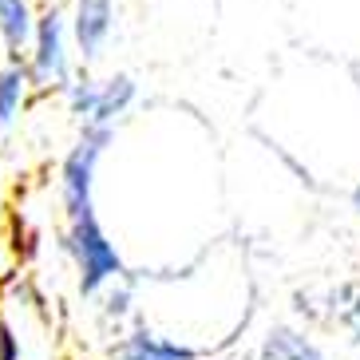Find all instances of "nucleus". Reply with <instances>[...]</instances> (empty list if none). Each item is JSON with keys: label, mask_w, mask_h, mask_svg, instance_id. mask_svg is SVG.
<instances>
[{"label": "nucleus", "mask_w": 360, "mask_h": 360, "mask_svg": "<svg viewBox=\"0 0 360 360\" xmlns=\"http://www.w3.org/2000/svg\"><path fill=\"white\" fill-rule=\"evenodd\" d=\"M139 99V87L131 75H111V79H99V103H96V119L91 123H111L115 127V119H123L135 107Z\"/></svg>", "instance_id": "9d476101"}, {"label": "nucleus", "mask_w": 360, "mask_h": 360, "mask_svg": "<svg viewBox=\"0 0 360 360\" xmlns=\"http://www.w3.org/2000/svg\"><path fill=\"white\" fill-rule=\"evenodd\" d=\"M257 360H325V352L289 325H277L265 333L262 349H257Z\"/></svg>", "instance_id": "1a4fd4ad"}, {"label": "nucleus", "mask_w": 360, "mask_h": 360, "mask_svg": "<svg viewBox=\"0 0 360 360\" xmlns=\"http://www.w3.org/2000/svg\"><path fill=\"white\" fill-rule=\"evenodd\" d=\"M68 16L64 8H44L36 16L32 44H28V75L32 91H64L72 79V56H68Z\"/></svg>", "instance_id": "7ed1b4c3"}, {"label": "nucleus", "mask_w": 360, "mask_h": 360, "mask_svg": "<svg viewBox=\"0 0 360 360\" xmlns=\"http://www.w3.org/2000/svg\"><path fill=\"white\" fill-rule=\"evenodd\" d=\"M321 317L333 321L337 328H345V337L352 345H360V277L356 281H345V285L328 289L325 305H321Z\"/></svg>", "instance_id": "6e6552de"}, {"label": "nucleus", "mask_w": 360, "mask_h": 360, "mask_svg": "<svg viewBox=\"0 0 360 360\" xmlns=\"http://www.w3.org/2000/svg\"><path fill=\"white\" fill-rule=\"evenodd\" d=\"M111 32H115V0H75L68 36L75 40L87 64L103 56V48L111 44Z\"/></svg>", "instance_id": "20e7f679"}, {"label": "nucleus", "mask_w": 360, "mask_h": 360, "mask_svg": "<svg viewBox=\"0 0 360 360\" xmlns=\"http://www.w3.org/2000/svg\"><path fill=\"white\" fill-rule=\"evenodd\" d=\"M28 99H32V75L20 60H8L0 68V147L12 139Z\"/></svg>", "instance_id": "39448f33"}, {"label": "nucleus", "mask_w": 360, "mask_h": 360, "mask_svg": "<svg viewBox=\"0 0 360 360\" xmlns=\"http://www.w3.org/2000/svg\"><path fill=\"white\" fill-rule=\"evenodd\" d=\"M64 250L72 254L75 274H79V293L96 297L107 281H115L123 269V257H119L115 242L103 233L96 214H84V218H72L64 230Z\"/></svg>", "instance_id": "f03ea898"}, {"label": "nucleus", "mask_w": 360, "mask_h": 360, "mask_svg": "<svg viewBox=\"0 0 360 360\" xmlns=\"http://www.w3.org/2000/svg\"><path fill=\"white\" fill-rule=\"evenodd\" d=\"M349 202H352V210H356V214H360V186H356V191H352V194H349Z\"/></svg>", "instance_id": "ddd939ff"}, {"label": "nucleus", "mask_w": 360, "mask_h": 360, "mask_svg": "<svg viewBox=\"0 0 360 360\" xmlns=\"http://www.w3.org/2000/svg\"><path fill=\"white\" fill-rule=\"evenodd\" d=\"M32 28H36L32 0H0V40H4L12 60H20V52H28Z\"/></svg>", "instance_id": "0eeeda50"}, {"label": "nucleus", "mask_w": 360, "mask_h": 360, "mask_svg": "<svg viewBox=\"0 0 360 360\" xmlns=\"http://www.w3.org/2000/svg\"><path fill=\"white\" fill-rule=\"evenodd\" d=\"M202 352L179 340H167L150 328H131L127 337H119V345L111 349V360H198Z\"/></svg>", "instance_id": "423d86ee"}, {"label": "nucleus", "mask_w": 360, "mask_h": 360, "mask_svg": "<svg viewBox=\"0 0 360 360\" xmlns=\"http://www.w3.org/2000/svg\"><path fill=\"white\" fill-rule=\"evenodd\" d=\"M20 356V345H16V337H12L8 321L0 317V360H16Z\"/></svg>", "instance_id": "f8f14e48"}, {"label": "nucleus", "mask_w": 360, "mask_h": 360, "mask_svg": "<svg viewBox=\"0 0 360 360\" xmlns=\"http://www.w3.org/2000/svg\"><path fill=\"white\" fill-rule=\"evenodd\" d=\"M115 143V127L111 123H84L75 147L60 162V198H64V218H84L96 214V170L107 147Z\"/></svg>", "instance_id": "f257e3e1"}, {"label": "nucleus", "mask_w": 360, "mask_h": 360, "mask_svg": "<svg viewBox=\"0 0 360 360\" xmlns=\"http://www.w3.org/2000/svg\"><path fill=\"white\" fill-rule=\"evenodd\" d=\"M99 293H103V317L107 321H123L131 313V301H135V281H131L127 274H119L115 281H107Z\"/></svg>", "instance_id": "9b49d317"}]
</instances>
